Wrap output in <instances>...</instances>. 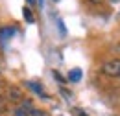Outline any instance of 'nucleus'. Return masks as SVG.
<instances>
[{
  "label": "nucleus",
  "mask_w": 120,
  "mask_h": 116,
  "mask_svg": "<svg viewBox=\"0 0 120 116\" xmlns=\"http://www.w3.org/2000/svg\"><path fill=\"white\" fill-rule=\"evenodd\" d=\"M13 116H43V112L33 109V105L24 100L22 103H19V107L13 111Z\"/></svg>",
  "instance_id": "1"
},
{
  "label": "nucleus",
  "mask_w": 120,
  "mask_h": 116,
  "mask_svg": "<svg viewBox=\"0 0 120 116\" xmlns=\"http://www.w3.org/2000/svg\"><path fill=\"white\" fill-rule=\"evenodd\" d=\"M102 72L109 77H120V59H111L102 65Z\"/></svg>",
  "instance_id": "2"
},
{
  "label": "nucleus",
  "mask_w": 120,
  "mask_h": 116,
  "mask_svg": "<svg viewBox=\"0 0 120 116\" xmlns=\"http://www.w3.org/2000/svg\"><path fill=\"white\" fill-rule=\"evenodd\" d=\"M8 102L11 103H22L24 102V94H22V90L19 87H15V85H11V87H8V98H6Z\"/></svg>",
  "instance_id": "3"
},
{
  "label": "nucleus",
  "mask_w": 120,
  "mask_h": 116,
  "mask_svg": "<svg viewBox=\"0 0 120 116\" xmlns=\"http://www.w3.org/2000/svg\"><path fill=\"white\" fill-rule=\"evenodd\" d=\"M81 76H83L81 70H79V68H74V70H70V72H68V79H70L72 83H76V81H79V79H81Z\"/></svg>",
  "instance_id": "4"
},
{
  "label": "nucleus",
  "mask_w": 120,
  "mask_h": 116,
  "mask_svg": "<svg viewBox=\"0 0 120 116\" xmlns=\"http://www.w3.org/2000/svg\"><path fill=\"white\" fill-rule=\"evenodd\" d=\"M15 33V28H2L0 29V39H9Z\"/></svg>",
  "instance_id": "5"
},
{
  "label": "nucleus",
  "mask_w": 120,
  "mask_h": 116,
  "mask_svg": "<svg viewBox=\"0 0 120 116\" xmlns=\"http://www.w3.org/2000/svg\"><path fill=\"white\" fill-rule=\"evenodd\" d=\"M28 87H31L39 96H45V92H43V88H41V85H37V83H33V81H28Z\"/></svg>",
  "instance_id": "6"
},
{
  "label": "nucleus",
  "mask_w": 120,
  "mask_h": 116,
  "mask_svg": "<svg viewBox=\"0 0 120 116\" xmlns=\"http://www.w3.org/2000/svg\"><path fill=\"white\" fill-rule=\"evenodd\" d=\"M6 111H8V100L4 96H0V114L6 112Z\"/></svg>",
  "instance_id": "7"
},
{
  "label": "nucleus",
  "mask_w": 120,
  "mask_h": 116,
  "mask_svg": "<svg viewBox=\"0 0 120 116\" xmlns=\"http://www.w3.org/2000/svg\"><path fill=\"white\" fill-rule=\"evenodd\" d=\"M24 18H26L28 22H33V15H31L30 7H24Z\"/></svg>",
  "instance_id": "8"
},
{
  "label": "nucleus",
  "mask_w": 120,
  "mask_h": 116,
  "mask_svg": "<svg viewBox=\"0 0 120 116\" xmlns=\"http://www.w3.org/2000/svg\"><path fill=\"white\" fill-rule=\"evenodd\" d=\"M87 4H90V6H100L102 4V0H85Z\"/></svg>",
  "instance_id": "9"
},
{
  "label": "nucleus",
  "mask_w": 120,
  "mask_h": 116,
  "mask_svg": "<svg viewBox=\"0 0 120 116\" xmlns=\"http://www.w3.org/2000/svg\"><path fill=\"white\" fill-rule=\"evenodd\" d=\"M28 4H31V6H33V4H35V0H28Z\"/></svg>",
  "instance_id": "10"
}]
</instances>
